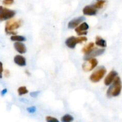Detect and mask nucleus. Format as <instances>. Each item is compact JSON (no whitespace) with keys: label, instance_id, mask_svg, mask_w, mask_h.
I'll return each instance as SVG.
<instances>
[{"label":"nucleus","instance_id":"1","mask_svg":"<svg viewBox=\"0 0 122 122\" xmlns=\"http://www.w3.org/2000/svg\"><path fill=\"white\" fill-rule=\"evenodd\" d=\"M122 89L121 79L119 77H117L112 85H111L107 92V96L108 98L116 97L120 94Z\"/></svg>","mask_w":122,"mask_h":122},{"label":"nucleus","instance_id":"13","mask_svg":"<svg viewBox=\"0 0 122 122\" xmlns=\"http://www.w3.org/2000/svg\"><path fill=\"white\" fill-rule=\"evenodd\" d=\"M14 62L20 67H24L26 65V59L21 55H16L14 58Z\"/></svg>","mask_w":122,"mask_h":122},{"label":"nucleus","instance_id":"17","mask_svg":"<svg viewBox=\"0 0 122 122\" xmlns=\"http://www.w3.org/2000/svg\"><path fill=\"white\" fill-rule=\"evenodd\" d=\"M73 120V117L70 114H65L61 118V122H72Z\"/></svg>","mask_w":122,"mask_h":122},{"label":"nucleus","instance_id":"7","mask_svg":"<svg viewBox=\"0 0 122 122\" xmlns=\"http://www.w3.org/2000/svg\"><path fill=\"white\" fill-rule=\"evenodd\" d=\"M104 51L105 50L104 49H94L89 53L85 55L84 59L86 61V60L90 59L91 58H94V57L102 55Z\"/></svg>","mask_w":122,"mask_h":122},{"label":"nucleus","instance_id":"16","mask_svg":"<svg viewBox=\"0 0 122 122\" xmlns=\"http://www.w3.org/2000/svg\"><path fill=\"white\" fill-rule=\"evenodd\" d=\"M11 40L13 41H17V42H22L26 41V38L23 36L21 35H12L11 37Z\"/></svg>","mask_w":122,"mask_h":122},{"label":"nucleus","instance_id":"21","mask_svg":"<svg viewBox=\"0 0 122 122\" xmlns=\"http://www.w3.org/2000/svg\"><path fill=\"white\" fill-rule=\"evenodd\" d=\"M36 108L35 106H30V107L27 108V111L29 113H34L36 111Z\"/></svg>","mask_w":122,"mask_h":122},{"label":"nucleus","instance_id":"3","mask_svg":"<svg viewBox=\"0 0 122 122\" xmlns=\"http://www.w3.org/2000/svg\"><path fill=\"white\" fill-rule=\"evenodd\" d=\"M107 72V70H106V68L104 67H98L92 74L91 75L89 79L93 83H97L100 81L104 76L105 74Z\"/></svg>","mask_w":122,"mask_h":122},{"label":"nucleus","instance_id":"4","mask_svg":"<svg viewBox=\"0 0 122 122\" xmlns=\"http://www.w3.org/2000/svg\"><path fill=\"white\" fill-rule=\"evenodd\" d=\"M87 38L85 37H75L74 36L68 38L66 40V44L67 46L70 49H74L76 47V44L79 43H82L84 41H86Z\"/></svg>","mask_w":122,"mask_h":122},{"label":"nucleus","instance_id":"20","mask_svg":"<svg viewBox=\"0 0 122 122\" xmlns=\"http://www.w3.org/2000/svg\"><path fill=\"white\" fill-rule=\"evenodd\" d=\"M46 122H60L58 119L51 116H47L46 117Z\"/></svg>","mask_w":122,"mask_h":122},{"label":"nucleus","instance_id":"5","mask_svg":"<svg viewBox=\"0 0 122 122\" xmlns=\"http://www.w3.org/2000/svg\"><path fill=\"white\" fill-rule=\"evenodd\" d=\"M15 11L0 6V21L8 20L15 16Z\"/></svg>","mask_w":122,"mask_h":122},{"label":"nucleus","instance_id":"8","mask_svg":"<svg viewBox=\"0 0 122 122\" xmlns=\"http://www.w3.org/2000/svg\"><path fill=\"white\" fill-rule=\"evenodd\" d=\"M89 29V25L86 22L82 23L81 25L78 26L75 28V31L77 32V34L78 35H84L87 34V30Z\"/></svg>","mask_w":122,"mask_h":122},{"label":"nucleus","instance_id":"18","mask_svg":"<svg viewBox=\"0 0 122 122\" xmlns=\"http://www.w3.org/2000/svg\"><path fill=\"white\" fill-rule=\"evenodd\" d=\"M105 2H106L105 0H98L97 2L94 4V5H92V6L97 9H100V8L103 7L104 5L105 4Z\"/></svg>","mask_w":122,"mask_h":122},{"label":"nucleus","instance_id":"19","mask_svg":"<svg viewBox=\"0 0 122 122\" xmlns=\"http://www.w3.org/2000/svg\"><path fill=\"white\" fill-rule=\"evenodd\" d=\"M17 92L19 95L21 96L28 93V90L27 89V88L25 86H21V87H20L18 89Z\"/></svg>","mask_w":122,"mask_h":122},{"label":"nucleus","instance_id":"9","mask_svg":"<svg viewBox=\"0 0 122 122\" xmlns=\"http://www.w3.org/2000/svg\"><path fill=\"white\" fill-rule=\"evenodd\" d=\"M118 74L116 71H112L109 72V74L107 75L106 78L104 79V84L106 86H110L117 77Z\"/></svg>","mask_w":122,"mask_h":122},{"label":"nucleus","instance_id":"22","mask_svg":"<svg viewBox=\"0 0 122 122\" xmlns=\"http://www.w3.org/2000/svg\"><path fill=\"white\" fill-rule=\"evenodd\" d=\"M2 3L4 5H11L14 3V0H3Z\"/></svg>","mask_w":122,"mask_h":122},{"label":"nucleus","instance_id":"2","mask_svg":"<svg viewBox=\"0 0 122 122\" xmlns=\"http://www.w3.org/2000/svg\"><path fill=\"white\" fill-rule=\"evenodd\" d=\"M22 22L21 20H10L7 22L5 26V31L8 34H12L13 35L16 34L17 32L14 30L19 28L21 25Z\"/></svg>","mask_w":122,"mask_h":122},{"label":"nucleus","instance_id":"15","mask_svg":"<svg viewBox=\"0 0 122 122\" xmlns=\"http://www.w3.org/2000/svg\"><path fill=\"white\" fill-rule=\"evenodd\" d=\"M94 47H95V44L94 43H90L86 45V46H85L82 49V52L84 53L85 54H87L88 53L90 52L91 50H92L94 49Z\"/></svg>","mask_w":122,"mask_h":122},{"label":"nucleus","instance_id":"14","mask_svg":"<svg viewBox=\"0 0 122 122\" xmlns=\"http://www.w3.org/2000/svg\"><path fill=\"white\" fill-rule=\"evenodd\" d=\"M95 44L98 46L101 47H107V42L106 40L102 39L100 37H97L96 40H95Z\"/></svg>","mask_w":122,"mask_h":122},{"label":"nucleus","instance_id":"11","mask_svg":"<svg viewBox=\"0 0 122 122\" xmlns=\"http://www.w3.org/2000/svg\"><path fill=\"white\" fill-rule=\"evenodd\" d=\"M97 8L93 6H86L83 8V14L87 16H94L97 14Z\"/></svg>","mask_w":122,"mask_h":122},{"label":"nucleus","instance_id":"12","mask_svg":"<svg viewBox=\"0 0 122 122\" xmlns=\"http://www.w3.org/2000/svg\"><path fill=\"white\" fill-rule=\"evenodd\" d=\"M14 49L20 54H23L26 52V45L21 42H15L14 44Z\"/></svg>","mask_w":122,"mask_h":122},{"label":"nucleus","instance_id":"10","mask_svg":"<svg viewBox=\"0 0 122 122\" xmlns=\"http://www.w3.org/2000/svg\"><path fill=\"white\" fill-rule=\"evenodd\" d=\"M85 20V18L83 16L75 18V19H73V20H70L69 22V23H68V28L70 29L76 28L81 23L84 21Z\"/></svg>","mask_w":122,"mask_h":122},{"label":"nucleus","instance_id":"6","mask_svg":"<svg viewBox=\"0 0 122 122\" xmlns=\"http://www.w3.org/2000/svg\"><path fill=\"white\" fill-rule=\"evenodd\" d=\"M98 65V61L95 58H91L86 60L84 63L82 65V68L84 71H89L94 69Z\"/></svg>","mask_w":122,"mask_h":122},{"label":"nucleus","instance_id":"23","mask_svg":"<svg viewBox=\"0 0 122 122\" xmlns=\"http://www.w3.org/2000/svg\"><path fill=\"white\" fill-rule=\"evenodd\" d=\"M3 65L1 62H0V78L2 77V72H3Z\"/></svg>","mask_w":122,"mask_h":122},{"label":"nucleus","instance_id":"24","mask_svg":"<svg viewBox=\"0 0 122 122\" xmlns=\"http://www.w3.org/2000/svg\"><path fill=\"white\" fill-rule=\"evenodd\" d=\"M39 91H36V92H31L30 93V96L32 97H33V98H36V97L38 95V94L39 93Z\"/></svg>","mask_w":122,"mask_h":122},{"label":"nucleus","instance_id":"25","mask_svg":"<svg viewBox=\"0 0 122 122\" xmlns=\"http://www.w3.org/2000/svg\"><path fill=\"white\" fill-rule=\"evenodd\" d=\"M7 89H4L2 90V91H1V95H2V96H4V95L6 93H7Z\"/></svg>","mask_w":122,"mask_h":122},{"label":"nucleus","instance_id":"26","mask_svg":"<svg viewBox=\"0 0 122 122\" xmlns=\"http://www.w3.org/2000/svg\"><path fill=\"white\" fill-rule=\"evenodd\" d=\"M4 75H5V77H8L10 75V72L9 71L5 70L4 71Z\"/></svg>","mask_w":122,"mask_h":122}]
</instances>
